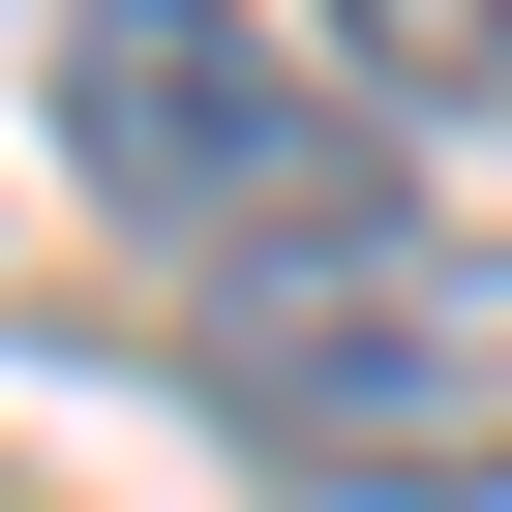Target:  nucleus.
I'll list each match as a JSON object with an SVG mask.
<instances>
[{
  "label": "nucleus",
  "mask_w": 512,
  "mask_h": 512,
  "mask_svg": "<svg viewBox=\"0 0 512 512\" xmlns=\"http://www.w3.org/2000/svg\"><path fill=\"white\" fill-rule=\"evenodd\" d=\"M211 422L302 482H512V241H302L211 302Z\"/></svg>",
  "instance_id": "obj_1"
},
{
  "label": "nucleus",
  "mask_w": 512,
  "mask_h": 512,
  "mask_svg": "<svg viewBox=\"0 0 512 512\" xmlns=\"http://www.w3.org/2000/svg\"><path fill=\"white\" fill-rule=\"evenodd\" d=\"M61 151H91V211L241 241V272H302V241H392L362 91H302L241 0H91V31H61Z\"/></svg>",
  "instance_id": "obj_2"
},
{
  "label": "nucleus",
  "mask_w": 512,
  "mask_h": 512,
  "mask_svg": "<svg viewBox=\"0 0 512 512\" xmlns=\"http://www.w3.org/2000/svg\"><path fill=\"white\" fill-rule=\"evenodd\" d=\"M362 91H512V0H332Z\"/></svg>",
  "instance_id": "obj_3"
}]
</instances>
